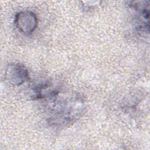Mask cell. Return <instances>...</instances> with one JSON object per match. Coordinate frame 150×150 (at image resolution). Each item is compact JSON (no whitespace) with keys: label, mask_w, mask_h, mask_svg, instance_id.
Returning <instances> with one entry per match:
<instances>
[{"label":"cell","mask_w":150,"mask_h":150,"mask_svg":"<svg viewBox=\"0 0 150 150\" xmlns=\"http://www.w3.org/2000/svg\"><path fill=\"white\" fill-rule=\"evenodd\" d=\"M50 101L52 114L50 122L55 125H67L74 122L81 115L84 109L82 100L77 96H60L59 91H56Z\"/></svg>","instance_id":"obj_1"},{"label":"cell","mask_w":150,"mask_h":150,"mask_svg":"<svg viewBox=\"0 0 150 150\" xmlns=\"http://www.w3.org/2000/svg\"><path fill=\"white\" fill-rule=\"evenodd\" d=\"M6 81L13 86H20L29 79L28 69L19 63H13L8 66L5 71Z\"/></svg>","instance_id":"obj_3"},{"label":"cell","mask_w":150,"mask_h":150,"mask_svg":"<svg viewBox=\"0 0 150 150\" xmlns=\"http://www.w3.org/2000/svg\"><path fill=\"white\" fill-rule=\"evenodd\" d=\"M38 18L36 14L30 11L18 12L15 19V24L21 32L25 35L33 33L38 26Z\"/></svg>","instance_id":"obj_2"}]
</instances>
